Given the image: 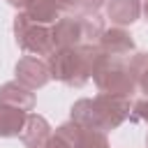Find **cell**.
Segmentation results:
<instances>
[{
    "mask_svg": "<svg viewBox=\"0 0 148 148\" xmlns=\"http://www.w3.org/2000/svg\"><path fill=\"white\" fill-rule=\"evenodd\" d=\"M132 111V102L130 97H116V95H95L76 99L69 109V120H74L76 125L86 127V130H97V132H111L116 127H120Z\"/></svg>",
    "mask_w": 148,
    "mask_h": 148,
    "instance_id": "1",
    "label": "cell"
},
{
    "mask_svg": "<svg viewBox=\"0 0 148 148\" xmlns=\"http://www.w3.org/2000/svg\"><path fill=\"white\" fill-rule=\"evenodd\" d=\"M99 58H102V49L97 44H79V46L56 49L46 58V65L51 79L72 88H81L92 76V69Z\"/></svg>",
    "mask_w": 148,
    "mask_h": 148,
    "instance_id": "2",
    "label": "cell"
},
{
    "mask_svg": "<svg viewBox=\"0 0 148 148\" xmlns=\"http://www.w3.org/2000/svg\"><path fill=\"white\" fill-rule=\"evenodd\" d=\"M104 32V21L95 16H76L65 14L51 25V39L56 49L79 46V44H97L99 35Z\"/></svg>",
    "mask_w": 148,
    "mask_h": 148,
    "instance_id": "3",
    "label": "cell"
},
{
    "mask_svg": "<svg viewBox=\"0 0 148 148\" xmlns=\"http://www.w3.org/2000/svg\"><path fill=\"white\" fill-rule=\"evenodd\" d=\"M92 81H95L97 90L104 95L132 97V92L136 90L134 79L130 74V67H127V60L113 58L106 53H102V58L97 60V65L92 69Z\"/></svg>",
    "mask_w": 148,
    "mask_h": 148,
    "instance_id": "4",
    "label": "cell"
},
{
    "mask_svg": "<svg viewBox=\"0 0 148 148\" xmlns=\"http://www.w3.org/2000/svg\"><path fill=\"white\" fill-rule=\"evenodd\" d=\"M14 39L18 44V49H23L30 56H51L56 51L53 39H51V28L49 25H39L35 21H30L23 12H18L14 16Z\"/></svg>",
    "mask_w": 148,
    "mask_h": 148,
    "instance_id": "5",
    "label": "cell"
},
{
    "mask_svg": "<svg viewBox=\"0 0 148 148\" xmlns=\"http://www.w3.org/2000/svg\"><path fill=\"white\" fill-rule=\"evenodd\" d=\"M14 74H16V81L21 86L30 88V90L44 88L51 81V72H49L46 60H42L37 56H23V58H18V62L14 67Z\"/></svg>",
    "mask_w": 148,
    "mask_h": 148,
    "instance_id": "6",
    "label": "cell"
},
{
    "mask_svg": "<svg viewBox=\"0 0 148 148\" xmlns=\"http://www.w3.org/2000/svg\"><path fill=\"white\" fill-rule=\"evenodd\" d=\"M97 46L102 49V53L113 56V58H125V56L134 53V39H132V35L125 28H118V25L104 28V32L97 39Z\"/></svg>",
    "mask_w": 148,
    "mask_h": 148,
    "instance_id": "7",
    "label": "cell"
},
{
    "mask_svg": "<svg viewBox=\"0 0 148 148\" xmlns=\"http://www.w3.org/2000/svg\"><path fill=\"white\" fill-rule=\"evenodd\" d=\"M104 7H106V18L118 28L132 25L141 16V0H106Z\"/></svg>",
    "mask_w": 148,
    "mask_h": 148,
    "instance_id": "8",
    "label": "cell"
},
{
    "mask_svg": "<svg viewBox=\"0 0 148 148\" xmlns=\"http://www.w3.org/2000/svg\"><path fill=\"white\" fill-rule=\"evenodd\" d=\"M23 14L39 23V25H53L60 16H65V9L60 5V0H30L25 7H23Z\"/></svg>",
    "mask_w": 148,
    "mask_h": 148,
    "instance_id": "9",
    "label": "cell"
},
{
    "mask_svg": "<svg viewBox=\"0 0 148 148\" xmlns=\"http://www.w3.org/2000/svg\"><path fill=\"white\" fill-rule=\"evenodd\" d=\"M51 125L44 116L39 113H28V120L23 125V132H21V141L25 143V148H44V143L49 141L51 136Z\"/></svg>",
    "mask_w": 148,
    "mask_h": 148,
    "instance_id": "10",
    "label": "cell"
},
{
    "mask_svg": "<svg viewBox=\"0 0 148 148\" xmlns=\"http://www.w3.org/2000/svg\"><path fill=\"white\" fill-rule=\"evenodd\" d=\"M0 102L2 104H9V106H16L25 113H32L35 109V92L25 86H21L18 81H7L0 86Z\"/></svg>",
    "mask_w": 148,
    "mask_h": 148,
    "instance_id": "11",
    "label": "cell"
},
{
    "mask_svg": "<svg viewBox=\"0 0 148 148\" xmlns=\"http://www.w3.org/2000/svg\"><path fill=\"white\" fill-rule=\"evenodd\" d=\"M25 120H28V113H25V111L0 102V136H2V139L21 136Z\"/></svg>",
    "mask_w": 148,
    "mask_h": 148,
    "instance_id": "12",
    "label": "cell"
},
{
    "mask_svg": "<svg viewBox=\"0 0 148 148\" xmlns=\"http://www.w3.org/2000/svg\"><path fill=\"white\" fill-rule=\"evenodd\" d=\"M130 74L134 79V86L148 97V51H139L127 60Z\"/></svg>",
    "mask_w": 148,
    "mask_h": 148,
    "instance_id": "13",
    "label": "cell"
},
{
    "mask_svg": "<svg viewBox=\"0 0 148 148\" xmlns=\"http://www.w3.org/2000/svg\"><path fill=\"white\" fill-rule=\"evenodd\" d=\"M60 5L69 14H76V16H95L106 5V0H62Z\"/></svg>",
    "mask_w": 148,
    "mask_h": 148,
    "instance_id": "14",
    "label": "cell"
},
{
    "mask_svg": "<svg viewBox=\"0 0 148 148\" xmlns=\"http://www.w3.org/2000/svg\"><path fill=\"white\" fill-rule=\"evenodd\" d=\"M74 148H111V143H109V139H106L104 132L81 127V134H79Z\"/></svg>",
    "mask_w": 148,
    "mask_h": 148,
    "instance_id": "15",
    "label": "cell"
},
{
    "mask_svg": "<svg viewBox=\"0 0 148 148\" xmlns=\"http://www.w3.org/2000/svg\"><path fill=\"white\" fill-rule=\"evenodd\" d=\"M130 118H132V120H141V123H146V125H148V97L136 99V102L132 104Z\"/></svg>",
    "mask_w": 148,
    "mask_h": 148,
    "instance_id": "16",
    "label": "cell"
},
{
    "mask_svg": "<svg viewBox=\"0 0 148 148\" xmlns=\"http://www.w3.org/2000/svg\"><path fill=\"white\" fill-rule=\"evenodd\" d=\"M44 148H72V146H69V143H67L62 136H58V134L53 132V134L49 136V141L44 143Z\"/></svg>",
    "mask_w": 148,
    "mask_h": 148,
    "instance_id": "17",
    "label": "cell"
},
{
    "mask_svg": "<svg viewBox=\"0 0 148 148\" xmlns=\"http://www.w3.org/2000/svg\"><path fill=\"white\" fill-rule=\"evenodd\" d=\"M7 2H9V5H12V7H16V9H18V12H23V7H25V5H28V2H30V0H7Z\"/></svg>",
    "mask_w": 148,
    "mask_h": 148,
    "instance_id": "18",
    "label": "cell"
},
{
    "mask_svg": "<svg viewBox=\"0 0 148 148\" xmlns=\"http://www.w3.org/2000/svg\"><path fill=\"white\" fill-rule=\"evenodd\" d=\"M141 12H143V16H146V21H148V0L141 2Z\"/></svg>",
    "mask_w": 148,
    "mask_h": 148,
    "instance_id": "19",
    "label": "cell"
},
{
    "mask_svg": "<svg viewBox=\"0 0 148 148\" xmlns=\"http://www.w3.org/2000/svg\"><path fill=\"white\" fill-rule=\"evenodd\" d=\"M146 143H148V134H146Z\"/></svg>",
    "mask_w": 148,
    "mask_h": 148,
    "instance_id": "20",
    "label": "cell"
},
{
    "mask_svg": "<svg viewBox=\"0 0 148 148\" xmlns=\"http://www.w3.org/2000/svg\"><path fill=\"white\" fill-rule=\"evenodd\" d=\"M60 2H62V0H60Z\"/></svg>",
    "mask_w": 148,
    "mask_h": 148,
    "instance_id": "21",
    "label": "cell"
}]
</instances>
